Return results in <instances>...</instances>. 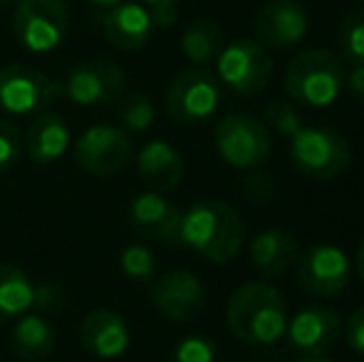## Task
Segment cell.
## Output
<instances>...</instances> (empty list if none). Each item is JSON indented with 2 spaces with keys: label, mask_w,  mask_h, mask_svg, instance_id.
<instances>
[{
  "label": "cell",
  "mask_w": 364,
  "mask_h": 362,
  "mask_svg": "<svg viewBox=\"0 0 364 362\" xmlns=\"http://www.w3.org/2000/svg\"><path fill=\"white\" fill-rule=\"evenodd\" d=\"M225 325L235 340L265 348L285 335L288 303L268 280H245L228 295Z\"/></svg>",
  "instance_id": "6da1fadb"
},
{
  "label": "cell",
  "mask_w": 364,
  "mask_h": 362,
  "mask_svg": "<svg viewBox=\"0 0 364 362\" xmlns=\"http://www.w3.org/2000/svg\"><path fill=\"white\" fill-rule=\"evenodd\" d=\"M243 241V218L228 201L203 198L183 211L181 243L206 261L225 266L240 253Z\"/></svg>",
  "instance_id": "7a4b0ae2"
},
{
  "label": "cell",
  "mask_w": 364,
  "mask_h": 362,
  "mask_svg": "<svg viewBox=\"0 0 364 362\" xmlns=\"http://www.w3.org/2000/svg\"><path fill=\"white\" fill-rule=\"evenodd\" d=\"M347 82V70L340 55L325 48H310L297 53L283 75V87L295 105L330 107L342 95Z\"/></svg>",
  "instance_id": "3957f363"
},
{
  "label": "cell",
  "mask_w": 364,
  "mask_h": 362,
  "mask_svg": "<svg viewBox=\"0 0 364 362\" xmlns=\"http://www.w3.org/2000/svg\"><path fill=\"white\" fill-rule=\"evenodd\" d=\"M220 159L238 171L260 169L273 154V134L260 117L248 112H230L213 129Z\"/></svg>",
  "instance_id": "277c9868"
},
{
  "label": "cell",
  "mask_w": 364,
  "mask_h": 362,
  "mask_svg": "<svg viewBox=\"0 0 364 362\" xmlns=\"http://www.w3.org/2000/svg\"><path fill=\"white\" fill-rule=\"evenodd\" d=\"M290 161L297 174L312 181H330L352 164V147L330 127H302L290 137Z\"/></svg>",
  "instance_id": "5b68a950"
},
{
  "label": "cell",
  "mask_w": 364,
  "mask_h": 362,
  "mask_svg": "<svg viewBox=\"0 0 364 362\" xmlns=\"http://www.w3.org/2000/svg\"><path fill=\"white\" fill-rule=\"evenodd\" d=\"M70 10L63 0H18L13 35L28 53L45 55L68 40Z\"/></svg>",
  "instance_id": "8992f818"
},
{
  "label": "cell",
  "mask_w": 364,
  "mask_h": 362,
  "mask_svg": "<svg viewBox=\"0 0 364 362\" xmlns=\"http://www.w3.org/2000/svg\"><path fill=\"white\" fill-rule=\"evenodd\" d=\"M220 105V80L203 68L181 70L168 82L164 110L176 124H201L211 119Z\"/></svg>",
  "instance_id": "52a82bcc"
},
{
  "label": "cell",
  "mask_w": 364,
  "mask_h": 362,
  "mask_svg": "<svg viewBox=\"0 0 364 362\" xmlns=\"http://www.w3.org/2000/svg\"><path fill=\"white\" fill-rule=\"evenodd\" d=\"M216 78L220 85L243 97L260 95L273 78V58L258 40L238 38L223 45L216 58Z\"/></svg>",
  "instance_id": "ba28073f"
},
{
  "label": "cell",
  "mask_w": 364,
  "mask_h": 362,
  "mask_svg": "<svg viewBox=\"0 0 364 362\" xmlns=\"http://www.w3.org/2000/svg\"><path fill=\"white\" fill-rule=\"evenodd\" d=\"M65 95L60 80L48 78L28 65L0 68V112L15 117L40 115Z\"/></svg>",
  "instance_id": "9c48e42d"
},
{
  "label": "cell",
  "mask_w": 364,
  "mask_h": 362,
  "mask_svg": "<svg viewBox=\"0 0 364 362\" xmlns=\"http://www.w3.org/2000/svg\"><path fill=\"white\" fill-rule=\"evenodd\" d=\"M134 159L127 129L114 124H95L75 142V161L82 171L92 176H117L127 171Z\"/></svg>",
  "instance_id": "30bf717a"
},
{
  "label": "cell",
  "mask_w": 364,
  "mask_h": 362,
  "mask_svg": "<svg viewBox=\"0 0 364 362\" xmlns=\"http://www.w3.org/2000/svg\"><path fill=\"white\" fill-rule=\"evenodd\" d=\"M352 263L340 246L315 243L297 261V283L315 298H335L350 285Z\"/></svg>",
  "instance_id": "8fae6325"
},
{
  "label": "cell",
  "mask_w": 364,
  "mask_h": 362,
  "mask_svg": "<svg viewBox=\"0 0 364 362\" xmlns=\"http://www.w3.org/2000/svg\"><path fill=\"white\" fill-rule=\"evenodd\" d=\"M340 313L330 305L312 303L300 308L285 325V338L292 345V350L302 355H325L337 348L342 338Z\"/></svg>",
  "instance_id": "7c38bea8"
},
{
  "label": "cell",
  "mask_w": 364,
  "mask_h": 362,
  "mask_svg": "<svg viewBox=\"0 0 364 362\" xmlns=\"http://www.w3.org/2000/svg\"><path fill=\"white\" fill-rule=\"evenodd\" d=\"M206 285L191 271H166L151 285V303L164 318L193 323L206 310Z\"/></svg>",
  "instance_id": "4fadbf2b"
},
{
  "label": "cell",
  "mask_w": 364,
  "mask_h": 362,
  "mask_svg": "<svg viewBox=\"0 0 364 362\" xmlns=\"http://www.w3.org/2000/svg\"><path fill=\"white\" fill-rule=\"evenodd\" d=\"M65 95L80 107H102L119 100L127 87V75L109 60H87L73 68L65 80Z\"/></svg>",
  "instance_id": "5bb4252c"
},
{
  "label": "cell",
  "mask_w": 364,
  "mask_h": 362,
  "mask_svg": "<svg viewBox=\"0 0 364 362\" xmlns=\"http://www.w3.org/2000/svg\"><path fill=\"white\" fill-rule=\"evenodd\" d=\"M310 33V15L297 0H270L255 15L258 43L270 50L300 45Z\"/></svg>",
  "instance_id": "9a60e30c"
},
{
  "label": "cell",
  "mask_w": 364,
  "mask_h": 362,
  "mask_svg": "<svg viewBox=\"0 0 364 362\" xmlns=\"http://www.w3.org/2000/svg\"><path fill=\"white\" fill-rule=\"evenodd\" d=\"M181 218L183 211L161 191H141L129 203V221L134 231L166 246L181 243Z\"/></svg>",
  "instance_id": "2e32d148"
},
{
  "label": "cell",
  "mask_w": 364,
  "mask_h": 362,
  "mask_svg": "<svg viewBox=\"0 0 364 362\" xmlns=\"http://www.w3.org/2000/svg\"><path fill=\"white\" fill-rule=\"evenodd\" d=\"M80 340L87 353L100 360H117L132 343L129 323L109 308H95L80 325Z\"/></svg>",
  "instance_id": "e0dca14e"
},
{
  "label": "cell",
  "mask_w": 364,
  "mask_h": 362,
  "mask_svg": "<svg viewBox=\"0 0 364 362\" xmlns=\"http://www.w3.org/2000/svg\"><path fill=\"white\" fill-rule=\"evenodd\" d=\"M102 28H105V38L109 40V45L124 50V53H136L151 40L154 20L141 3L122 0V3L112 5V10L105 15Z\"/></svg>",
  "instance_id": "ac0fdd59"
},
{
  "label": "cell",
  "mask_w": 364,
  "mask_h": 362,
  "mask_svg": "<svg viewBox=\"0 0 364 362\" xmlns=\"http://www.w3.org/2000/svg\"><path fill=\"white\" fill-rule=\"evenodd\" d=\"M297 251H300V246H297L295 233L278 226L255 233L248 246V256L253 268L268 280H275L288 273L295 266Z\"/></svg>",
  "instance_id": "d6986e66"
},
{
  "label": "cell",
  "mask_w": 364,
  "mask_h": 362,
  "mask_svg": "<svg viewBox=\"0 0 364 362\" xmlns=\"http://www.w3.org/2000/svg\"><path fill=\"white\" fill-rule=\"evenodd\" d=\"M136 174L151 191H173L183 181V156L168 142L151 139L136 154Z\"/></svg>",
  "instance_id": "ffe728a7"
},
{
  "label": "cell",
  "mask_w": 364,
  "mask_h": 362,
  "mask_svg": "<svg viewBox=\"0 0 364 362\" xmlns=\"http://www.w3.org/2000/svg\"><path fill=\"white\" fill-rule=\"evenodd\" d=\"M25 154L38 164H55L70 147L68 122L55 112H40L23 137Z\"/></svg>",
  "instance_id": "44dd1931"
},
{
  "label": "cell",
  "mask_w": 364,
  "mask_h": 362,
  "mask_svg": "<svg viewBox=\"0 0 364 362\" xmlns=\"http://www.w3.org/2000/svg\"><path fill=\"white\" fill-rule=\"evenodd\" d=\"M43 288L18 266L0 263V325L15 323L33 308H43Z\"/></svg>",
  "instance_id": "7402d4cb"
},
{
  "label": "cell",
  "mask_w": 364,
  "mask_h": 362,
  "mask_svg": "<svg viewBox=\"0 0 364 362\" xmlns=\"http://www.w3.org/2000/svg\"><path fill=\"white\" fill-rule=\"evenodd\" d=\"M55 328L45 315L25 313L15 320L13 333H10V345L13 353L25 362H38L53 355L55 350Z\"/></svg>",
  "instance_id": "603a6c76"
},
{
  "label": "cell",
  "mask_w": 364,
  "mask_h": 362,
  "mask_svg": "<svg viewBox=\"0 0 364 362\" xmlns=\"http://www.w3.org/2000/svg\"><path fill=\"white\" fill-rule=\"evenodd\" d=\"M220 50H223V30L216 20L198 18L188 23L181 33V53L188 63L208 65L218 58Z\"/></svg>",
  "instance_id": "cb8c5ba5"
},
{
  "label": "cell",
  "mask_w": 364,
  "mask_h": 362,
  "mask_svg": "<svg viewBox=\"0 0 364 362\" xmlns=\"http://www.w3.org/2000/svg\"><path fill=\"white\" fill-rule=\"evenodd\" d=\"M263 122L268 124V129L278 132L283 137H295L305 127V119H302L300 110L290 97H273L270 102H265Z\"/></svg>",
  "instance_id": "d4e9b609"
},
{
  "label": "cell",
  "mask_w": 364,
  "mask_h": 362,
  "mask_svg": "<svg viewBox=\"0 0 364 362\" xmlns=\"http://www.w3.org/2000/svg\"><path fill=\"white\" fill-rule=\"evenodd\" d=\"M122 129L127 132H146L156 122V107L144 92H129L119 107Z\"/></svg>",
  "instance_id": "484cf974"
},
{
  "label": "cell",
  "mask_w": 364,
  "mask_h": 362,
  "mask_svg": "<svg viewBox=\"0 0 364 362\" xmlns=\"http://www.w3.org/2000/svg\"><path fill=\"white\" fill-rule=\"evenodd\" d=\"M337 43H340L342 58L350 65L364 63V10H355L342 18Z\"/></svg>",
  "instance_id": "4316f807"
},
{
  "label": "cell",
  "mask_w": 364,
  "mask_h": 362,
  "mask_svg": "<svg viewBox=\"0 0 364 362\" xmlns=\"http://www.w3.org/2000/svg\"><path fill=\"white\" fill-rule=\"evenodd\" d=\"M119 266H122V271L129 275V278L149 280L154 273H156V256H154L146 246L132 243V246H127L124 253H122Z\"/></svg>",
  "instance_id": "83f0119b"
},
{
  "label": "cell",
  "mask_w": 364,
  "mask_h": 362,
  "mask_svg": "<svg viewBox=\"0 0 364 362\" xmlns=\"http://www.w3.org/2000/svg\"><path fill=\"white\" fill-rule=\"evenodd\" d=\"M216 343L206 335H188L173 350V362H213Z\"/></svg>",
  "instance_id": "f1b7e54d"
},
{
  "label": "cell",
  "mask_w": 364,
  "mask_h": 362,
  "mask_svg": "<svg viewBox=\"0 0 364 362\" xmlns=\"http://www.w3.org/2000/svg\"><path fill=\"white\" fill-rule=\"evenodd\" d=\"M25 151L23 132L8 119H0V171L18 164Z\"/></svg>",
  "instance_id": "f546056e"
},
{
  "label": "cell",
  "mask_w": 364,
  "mask_h": 362,
  "mask_svg": "<svg viewBox=\"0 0 364 362\" xmlns=\"http://www.w3.org/2000/svg\"><path fill=\"white\" fill-rule=\"evenodd\" d=\"M243 196L253 206H265L275 198V179L263 169L248 171L243 181Z\"/></svg>",
  "instance_id": "4dcf8cb0"
},
{
  "label": "cell",
  "mask_w": 364,
  "mask_h": 362,
  "mask_svg": "<svg viewBox=\"0 0 364 362\" xmlns=\"http://www.w3.org/2000/svg\"><path fill=\"white\" fill-rule=\"evenodd\" d=\"M178 3L181 0H141L154 20V28H171L178 18Z\"/></svg>",
  "instance_id": "1f68e13d"
},
{
  "label": "cell",
  "mask_w": 364,
  "mask_h": 362,
  "mask_svg": "<svg viewBox=\"0 0 364 362\" xmlns=\"http://www.w3.org/2000/svg\"><path fill=\"white\" fill-rule=\"evenodd\" d=\"M342 333H345L350 348L355 350V353L364 355V305L350 315V320L345 323V330H342Z\"/></svg>",
  "instance_id": "d6a6232c"
},
{
  "label": "cell",
  "mask_w": 364,
  "mask_h": 362,
  "mask_svg": "<svg viewBox=\"0 0 364 362\" xmlns=\"http://www.w3.org/2000/svg\"><path fill=\"white\" fill-rule=\"evenodd\" d=\"M345 87H350L352 95H355L357 100H362V102H364V63L350 65V73H347Z\"/></svg>",
  "instance_id": "836d02e7"
},
{
  "label": "cell",
  "mask_w": 364,
  "mask_h": 362,
  "mask_svg": "<svg viewBox=\"0 0 364 362\" xmlns=\"http://www.w3.org/2000/svg\"><path fill=\"white\" fill-rule=\"evenodd\" d=\"M355 268H357V273H360V278H362V283H364V238H362V243H360V248H357V258H355Z\"/></svg>",
  "instance_id": "e575fe53"
},
{
  "label": "cell",
  "mask_w": 364,
  "mask_h": 362,
  "mask_svg": "<svg viewBox=\"0 0 364 362\" xmlns=\"http://www.w3.org/2000/svg\"><path fill=\"white\" fill-rule=\"evenodd\" d=\"M85 3H90V5H97V8H112V5L122 3V0H85Z\"/></svg>",
  "instance_id": "d590c367"
},
{
  "label": "cell",
  "mask_w": 364,
  "mask_h": 362,
  "mask_svg": "<svg viewBox=\"0 0 364 362\" xmlns=\"http://www.w3.org/2000/svg\"><path fill=\"white\" fill-rule=\"evenodd\" d=\"M297 362H332V360H327L325 355H302Z\"/></svg>",
  "instance_id": "8d00e7d4"
},
{
  "label": "cell",
  "mask_w": 364,
  "mask_h": 362,
  "mask_svg": "<svg viewBox=\"0 0 364 362\" xmlns=\"http://www.w3.org/2000/svg\"><path fill=\"white\" fill-rule=\"evenodd\" d=\"M18 0H0V5H15Z\"/></svg>",
  "instance_id": "74e56055"
},
{
  "label": "cell",
  "mask_w": 364,
  "mask_h": 362,
  "mask_svg": "<svg viewBox=\"0 0 364 362\" xmlns=\"http://www.w3.org/2000/svg\"><path fill=\"white\" fill-rule=\"evenodd\" d=\"M360 3H362V5H364V0H360Z\"/></svg>",
  "instance_id": "f35d334b"
}]
</instances>
